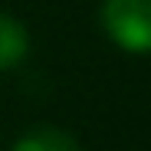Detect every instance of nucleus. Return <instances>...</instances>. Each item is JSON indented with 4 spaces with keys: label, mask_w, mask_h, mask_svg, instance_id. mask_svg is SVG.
<instances>
[{
    "label": "nucleus",
    "mask_w": 151,
    "mask_h": 151,
    "mask_svg": "<svg viewBox=\"0 0 151 151\" xmlns=\"http://www.w3.org/2000/svg\"><path fill=\"white\" fill-rule=\"evenodd\" d=\"M13 151H82V148L69 132L40 125V128H30L23 138H17Z\"/></svg>",
    "instance_id": "obj_3"
},
{
    "label": "nucleus",
    "mask_w": 151,
    "mask_h": 151,
    "mask_svg": "<svg viewBox=\"0 0 151 151\" xmlns=\"http://www.w3.org/2000/svg\"><path fill=\"white\" fill-rule=\"evenodd\" d=\"M102 23L122 49L151 53V0H105Z\"/></svg>",
    "instance_id": "obj_1"
},
{
    "label": "nucleus",
    "mask_w": 151,
    "mask_h": 151,
    "mask_svg": "<svg viewBox=\"0 0 151 151\" xmlns=\"http://www.w3.org/2000/svg\"><path fill=\"white\" fill-rule=\"evenodd\" d=\"M30 53V36L27 27L20 20L0 13V72L13 69L17 63H23V56Z\"/></svg>",
    "instance_id": "obj_2"
}]
</instances>
